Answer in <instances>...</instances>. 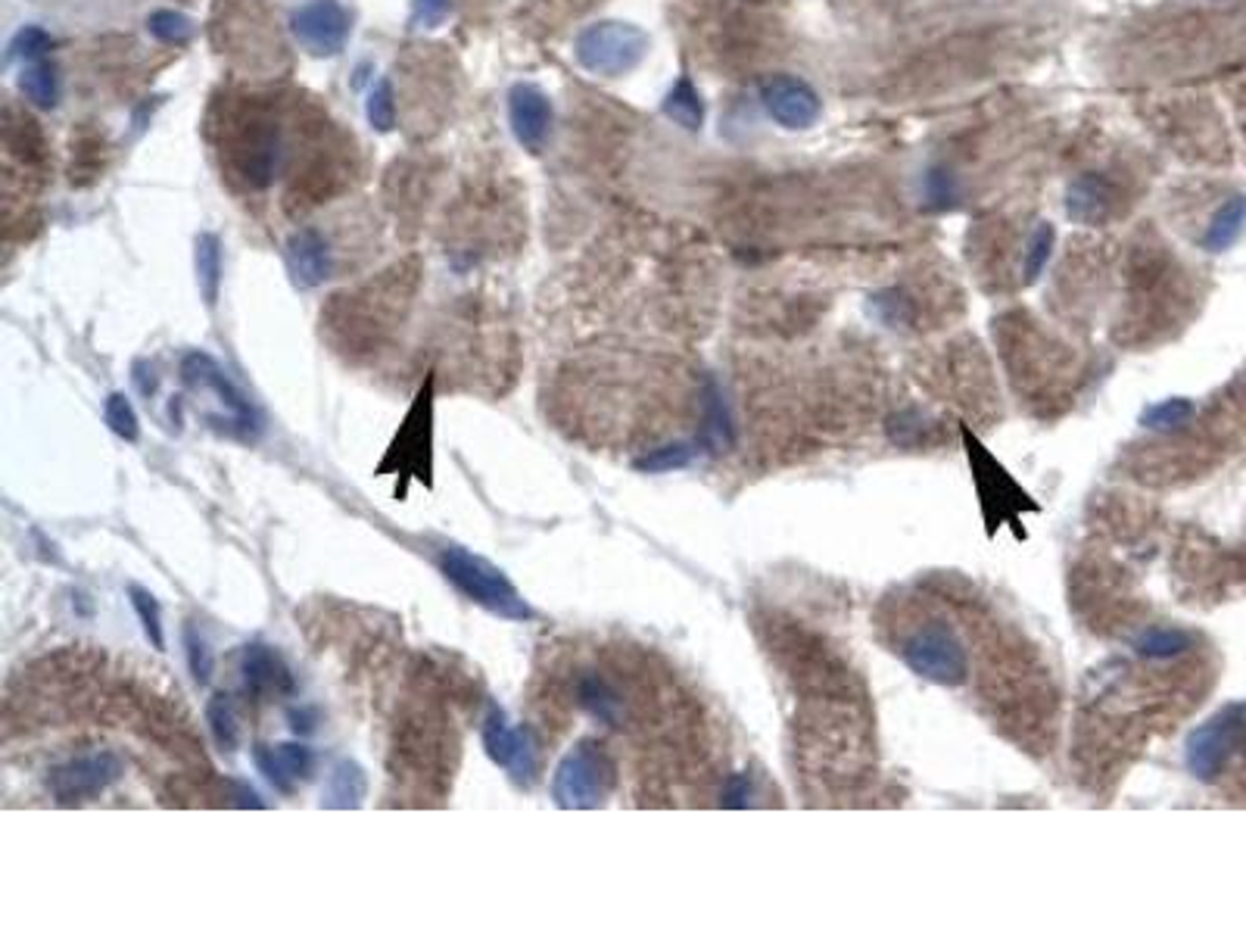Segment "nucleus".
Returning a JSON list of instances; mask_svg holds the SVG:
<instances>
[{
    "mask_svg": "<svg viewBox=\"0 0 1246 935\" xmlns=\"http://www.w3.org/2000/svg\"><path fill=\"white\" fill-rule=\"evenodd\" d=\"M577 702L584 705L586 712L592 714L596 720L608 724V727H620L624 720V702L617 696V689L608 680H601L599 674H589L577 686Z\"/></svg>",
    "mask_w": 1246,
    "mask_h": 935,
    "instance_id": "obj_19",
    "label": "nucleus"
},
{
    "mask_svg": "<svg viewBox=\"0 0 1246 935\" xmlns=\"http://www.w3.org/2000/svg\"><path fill=\"white\" fill-rule=\"evenodd\" d=\"M480 739H484L487 758L496 767L508 770L524 786L534 783V777H537V743H534L530 729L511 727L506 714L499 712V708H492L487 720H484Z\"/></svg>",
    "mask_w": 1246,
    "mask_h": 935,
    "instance_id": "obj_9",
    "label": "nucleus"
},
{
    "mask_svg": "<svg viewBox=\"0 0 1246 935\" xmlns=\"http://www.w3.org/2000/svg\"><path fill=\"white\" fill-rule=\"evenodd\" d=\"M290 720H293L297 733H312L316 729V714L312 712H290Z\"/></svg>",
    "mask_w": 1246,
    "mask_h": 935,
    "instance_id": "obj_40",
    "label": "nucleus"
},
{
    "mask_svg": "<svg viewBox=\"0 0 1246 935\" xmlns=\"http://www.w3.org/2000/svg\"><path fill=\"white\" fill-rule=\"evenodd\" d=\"M701 412H705V428H701L698 444L710 446L714 452L729 449V446H732V415H729L724 390H720V384L717 381H708V387H705Z\"/></svg>",
    "mask_w": 1246,
    "mask_h": 935,
    "instance_id": "obj_17",
    "label": "nucleus"
},
{
    "mask_svg": "<svg viewBox=\"0 0 1246 935\" xmlns=\"http://www.w3.org/2000/svg\"><path fill=\"white\" fill-rule=\"evenodd\" d=\"M1066 212L1078 225H1090V228L1104 225L1109 219V188L1104 185V178L1097 175L1075 178L1066 191Z\"/></svg>",
    "mask_w": 1246,
    "mask_h": 935,
    "instance_id": "obj_16",
    "label": "nucleus"
},
{
    "mask_svg": "<svg viewBox=\"0 0 1246 935\" xmlns=\"http://www.w3.org/2000/svg\"><path fill=\"white\" fill-rule=\"evenodd\" d=\"M873 302H876V312H879V318H883V321H888V325H904L907 302H904V297H900V294L888 290V294H879V297H876Z\"/></svg>",
    "mask_w": 1246,
    "mask_h": 935,
    "instance_id": "obj_37",
    "label": "nucleus"
},
{
    "mask_svg": "<svg viewBox=\"0 0 1246 935\" xmlns=\"http://www.w3.org/2000/svg\"><path fill=\"white\" fill-rule=\"evenodd\" d=\"M122 779V762L112 752H91L72 762L53 767L48 777V789L57 805H81L103 795L112 783Z\"/></svg>",
    "mask_w": 1246,
    "mask_h": 935,
    "instance_id": "obj_8",
    "label": "nucleus"
},
{
    "mask_svg": "<svg viewBox=\"0 0 1246 935\" xmlns=\"http://www.w3.org/2000/svg\"><path fill=\"white\" fill-rule=\"evenodd\" d=\"M134 384H138V390H141V397H153L157 394V371L150 368L147 362H134Z\"/></svg>",
    "mask_w": 1246,
    "mask_h": 935,
    "instance_id": "obj_39",
    "label": "nucleus"
},
{
    "mask_svg": "<svg viewBox=\"0 0 1246 935\" xmlns=\"http://www.w3.org/2000/svg\"><path fill=\"white\" fill-rule=\"evenodd\" d=\"M437 568L465 599L487 608L489 615L506 620H534V608L524 599L521 589L511 584V577L499 565H492L484 555L471 553L465 546H442L437 555Z\"/></svg>",
    "mask_w": 1246,
    "mask_h": 935,
    "instance_id": "obj_2",
    "label": "nucleus"
},
{
    "mask_svg": "<svg viewBox=\"0 0 1246 935\" xmlns=\"http://www.w3.org/2000/svg\"><path fill=\"white\" fill-rule=\"evenodd\" d=\"M1054 243H1057V231H1054V225H1038V231L1031 235V240H1028V253H1026V266H1023V278H1026V285H1035L1038 278H1041V271L1047 269V262H1050V256H1054Z\"/></svg>",
    "mask_w": 1246,
    "mask_h": 935,
    "instance_id": "obj_30",
    "label": "nucleus"
},
{
    "mask_svg": "<svg viewBox=\"0 0 1246 935\" xmlns=\"http://www.w3.org/2000/svg\"><path fill=\"white\" fill-rule=\"evenodd\" d=\"M253 762L278 793H293L297 783L316 774V752L302 743L256 745Z\"/></svg>",
    "mask_w": 1246,
    "mask_h": 935,
    "instance_id": "obj_14",
    "label": "nucleus"
},
{
    "mask_svg": "<svg viewBox=\"0 0 1246 935\" xmlns=\"http://www.w3.org/2000/svg\"><path fill=\"white\" fill-rule=\"evenodd\" d=\"M287 269L300 290L321 287L331 278V247L318 228H300L287 240Z\"/></svg>",
    "mask_w": 1246,
    "mask_h": 935,
    "instance_id": "obj_15",
    "label": "nucleus"
},
{
    "mask_svg": "<svg viewBox=\"0 0 1246 935\" xmlns=\"http://www.w3.org/2000/svg\"><path fill=\"white\" fill-rule=\"evenodd\" d=\"M664 116L674 119L686 131H698V128L705 126V103H701V95H698V88H695L689 76H679L677 84L667 91V97H664Z\"/></svg>",
    "mask_w": 1246,
    "mask_h": 935,
    "instance_id": "obj_21",
    "label": "nucleus"
},
{
    "mask_svg": "<svg viewBox=\"0 0 1246 935\" xmlns=\"http://www.w3.org/2000/svg\"><path fill=\"white\" fill-rule=\"evenodd\" d=\"M193 266H197V285L203 294L206 306L212 309L219 302L221 290V243L216 235H200L197 238V253H193Z\"/></svg>",
    "mask_w": 1246,
    "mask_h": 935,
    "instance_id": "obj_22",
    "label": "nucleus"
},
{
    "mask_svg": "<svg viewBox=\"0 0 1246 935\" xmlns=\"http://www.w3.org/2000/svg\"><path fill=\"white\" fill-rule=\"evenodd\" d=\"M698 446L701 444H667V446H658V449H648L646 456H639V459L632 461V468L642 471V475H667V471H677V468L692 465V459L698 456Z\"/></svg>",
    "mask_w": 1246,
    "mask_h": 935,
    "instance_id": "obj_26",
    "label": "nucleus"
},
{
    "mask_svg": "<svg viewBox=\"0 0 1246 935\" xmlns=\"http://www.w3.org/2000/svg\"><path fill=\"white\" fill-rule=\"evenodd\" d=\"M19 88L41 110H53L60 103V76H57V69L48 60L26 63L22 76H19Z\"/></svg>",
    "mask_w": 1246,
    "mask_h": 935,
    "instance_id": "obj_23",
    "label": "nucleus"
},
{
    "mask_svg": "<svg viewBox=\"0 0 1246 935\" xmlns=\"http://www.w3.org/2000/svg\"><path fill=\"white\" fill-rule=\"evenodd\" d=\"M103 421L126 444H134L141 437V421H138V412H134V406H131V399L126 394H110L107 397V402H103Z\"/></svg>",
    "mask_w": 1246,
    "mask_h": 935,
    "instance_id": "obj_28",
    "label": "nucleus"
},
{
    "mask_svg": "<svg viewBox=\"0 0 1246 935\" xmlns=\"http://www.w3.org/2000/svg\"><path fill=\"white\" fill-rule=\"evenodd\" d=\"M53 48V38H50L44 29H38V26H26V29H19L17 38H13V44H10V57H22V60H44V53Z\"/></svg>",
    "mask_w": 1246,
    "mask_h": 935,
    "instance_id": "obj_34",
    "label": "nucleus"
},
{
    "mask_svg": "<svg viewBox=\"0 0 1246 935\" xmlns=\"http://www.w3.org/2000/svg\"><path fill=\"white\" fill-rule=\"evenodd\" d=\"M290 32L312 57H337L347 48L349 13L340 0H309L290 17Z\"/></svg>",
    "mask_w": 1246,
    "mask_h": 935,
    "instance_id": "obj_10",
    "label": "nucleus"
},
{
    "mask_svg": "<svg viewBox=\"0 0 1246 935\" xmlns=\"http://www.w3.org/2000/svg\"><path fill=\"white\" fill-rule=\"evenodd\" d=\"M760 103H764V110L770 112L774 122L789 128V131L810 128L823 112L817 91L795 76H774V79L764 81L760 84Z\"/></svg>",
    "mask_w": 1246,
    "mask_h": 935,
    "instance_id": "obj_11",
    "label": "nucleus"
},
{
    "mask_svg": "<svg viewBox=\"0 0 1246 935\" xmlns=\"http://www.w3.org/2000/svg\"><path fill=\"white\" fill-rule=\"evenodd\" d=\"M147 29L153 32V38H159L162 44H188L193 26L185 13H175V10H157L147 19Z\"/></svg>",
    "mask_w": 1246,
    "mask_h": 935,
    "instance_id": "obj_32",
    "label": "nucleus"
},
{
    "mask_svg": "<svg viewBox=\"0 0 1246 935\" xmlns=\"http://www.w3.org/2000/svg\"><path fill=\"white\" fill-rule=\"evenodd\" d=\"M365 112H368V122L378 128V131H393L396 97L390 79L375 81V88H371V95H368V103H365Z\"/></svg>",
    "mask_w": 1246,
    "mask_h": 935,
    "instance_id": "obj_31",
    "label": "nucleus"
},
{
    "mask_svg": "<svg viewBox=\"0 0 1246 935\" xmlns=\"http://www.w3.org/2000/svg\"><path fill=\"white\" fill-rule=\"evenodd\" d=\"M240 674H243V686L253 696H290L297 689L293 674L281 658V651L271 649L266 643H247L240 649Z\"/></svg>",
    "mask_w": 1246,
    "mask_h": 935,
    "instance_id": "obj_13",
    "label": "nucleus"
},
{
    "mask_svg": "<svg viewBox=\"0 0 1246 935\" xmlns=\"http://www.w3.org/2000/svg\"><path fill=\"white\" fill-rule=\"evenodd\" d=\"M646 53L648 34L630 22H596L577 38V63L605 79L627 76Z\"/></svg>",
    "mask_w": 1246,
    "mask_h": 935,
    "instance_id": "obj_6",
    "label": "nucleus"
},
{
    "mask_svg": "<svg viewBox=\"0 0 1246 935\" xmlns=\"http://www.w3.org/2000/svg\"><path fill=\"white\" fill-rule=\"evenodd\" d=\"M1190 418H1194V402L1184 397H1172L1156 402V406H1150L1147 412L1140 415V425L1153 430H1175L1187 425Z\"/></svg>",
    "mask_w": 1246,
    "mask_h": 935,
    "instance_id": "obj_29",
    "label": "nucleus"
},
{
    "mask_svg": "<svg viewBox=\"0 0 1246 935\" xmlns=\"http://www.w3.org/2000/svg\"><path fill=\"white\" fill-rule=\"evenodd\" d=\"M1244 727L1246 705H1230V708H1222L1215 717H1209L1187 739V748H1184L1187 770L1197 779H1203V783H1213L1225 770V764H1228L1230 752H1234V745L1240 739Z\"/></svg>",
    "mask_w": 1246,
    "mask_h": 935,
    "instance_id": "obj_7",
    "label": "nucleus"
},
{
    "mask_svg": "<svg viewBox=\"0 0 1246 935\" xmlns=\"http://www.w3.org/2000/svg\"><path fill=\"white\" fill-rule=\"evenodd\" d=\"M900 655L916 677L938 686H960L969 674V655L945 620L919 624L914 634H907Z\"/></svg>",
    "mask_w": 1246,
    "mask_h": 935,
    "instance_id": "obj_4",
    "label": "nucleus"
},
{
    "mask_svg": "<svg viewBox=\"0 0 1246 935\" xmlns=\"http://www.w3.org/2000/svg\"><path fill=\"white\" fill-rule=\"evenodd\" d=\"M449 10H452L449 0H415L411 3V26L415 29H437L446 22Z\"/></svg>",
    "mask_w": 1246,
    "mask_h": 935,
    "instance_id": "obj_35",
    "label": "nucleus"
},
{
    "mask_svg": "<svg viewBox=\"0 0 1246 935\" xmlns=\"http://www.w3.org/2000/svg\"><path fill=\"white\" fill-rule=\"evenodd\" d=\"M615 786V764L601 745L580 743L555 767L552 798L561 810L599 808Z\"/></svg>",
    "mask_w": 1246,
    "mask_h": 935,
    "instance_id": "obj_3",
    "label": "nucleus"
},
{
    "mask_svg": "<svg viewBox=\"0 0 1246 935\" xmlns=\"http://www.w3.org/2000/svg\"><path fill=\"white\" fill-rule=\"evenodd\" d=\"M437 397H433V371L427 375L425 384L418 387V394L411 399L409 412L402 418V425L393 434L390 446L383 449V459L378 461L375 475L399 477V487H396V499H402L409 490V480L425 484L427 490L433 487V437H437Z\"/></svg>",
    "mask_w": 1246,
    "mask_h": 935,
    "instance_id": "obj_1",
    "label": "nucleus"
},
{
    "mask_svg": "<svg viewBox=\"0 0 1246 935\" xmlns=\"http://www.w3.org/2000/svg\"><path fill=\"white\" fill-rule=\"evenodd\" d=\"M1244 225H1246V197L1244 193H1237V197L1225 200V203L1218 207V212L1213 216V222H1209L1206 235H1203V250H1209V253H1225L1230 243L1240 238Z\"/></svg>",
    "mask_w": 1246,
    "mask_h": 935,
    "instance_id": "obj_18",
    "label": "nucleus"
},
{
    "mask_svg": "<svg viewBox=\"0 0 1246 935\" xmlns=\"http://www.w3.org/2000/svg\"><path fill=\"white\" fill-rule=\"evenodd\" d=\"M178 371H181V381L190 394L209 397V402L216 406V412H219L216 425H225L237 434H250L256 428L253 402L240 394V387L228 378V371L209 352H200V349L188 352L181 359Z\"/></svg>",
    "mask_w": 1246,
    "mask_h": 935,
    "instance_id": "obj_5",
    "label": "nucleus"
},
{
    "mask_svg": "<svg viewBox=\"0 0 1246 935\" xmlns=\"http://www.w3.org/2000/svg\"><path fill=\"white\" fill-rule=\"evenodd\" d=\"M206 724H209V733H212V739H216L221 752H237L240 727H237L235 705H231V698L225 696V693H216V696L206 702Z\"/></svg>",
    "mask_w": 1246,
    "mask_h": 935,
    "instance_id": "obj_25",
    "label": "nucleus"
},
{
    "mask_svg": "<svg viewBox=\"0 0 1246 935\" xmlns=\"http://www.w3.org/2000/svg\"><path fill=\"white\" fill-rule=\"evenodd\" d=\"M368 793V779L365 770L356 762H340L333 764L331 777H328V793H325V805L337 810L359 808Z\"/></svg>",
    "mask_w": 1246,
    "mask_h": 935,
    "instance_id": "obj_20",
    "label": "nucleus"
},
{
    "mask_svg": "<svg viewBox=\"0 0 1246 935\" xmlns=\"http://www.w3.org/2000/svg\"><path fill=\"white\" fill-rule=\"evenodd\" d=\"M926 197L931 203H950L954 200V185H950V175L931 172L926 178Z\"/></svg>",
    "mask_w": 1246,
    "mask_h": 935,
    "instance_id": "obj_38",
    "label": "nucleus"
},
{
    "mask_svg": "<svg viewBox=\"0 0 1246 935\" xmlns=\"http://www.w3.org/2000/svg\"><path fill=\"white\" fill-rule=\"evenodd\" d=\"M508 119L524 150L539 153L552 128V103L534 84H515L508 95Z\"/></svg>",
    "mask_w": 1246,
    "mask_h": 935,
    "instance_id": "obj_12",
    "label": "nucleus"
},
{
    "mask_svg": "<svg viewBox=\"0 0 1246 935\" xmlns=\"http://www.w3.org/2000/svg\"><path fill=\"white\" fill-rule=\"evenodd\" d=\"M185 651H188L190 677L200 683V686H206V683H209V677H212V667H216V662H212V649H209V643H206L203 636L197 634L193 627H185Z\"/></svg>",
    "mask_w": 1246,
    "mask_h": 935,
    "instance_id": "obj_33",
    "label": "nucleus"
},
{
    "mask_svg": "<svg viewBox=\"0 0 1246 935\" xmlns=\"http://www.w3.org/2000/svg\"><path fill=\"white\" fill-rule=\"evenodd\" d=\"M748 802H751V777L748 774H732V777L726 779L724 786V808H748Z\"/></svg>",
    "mask_w": 1246,
    "mask_h": 935,
    "instance_id": "obj_36",
    "label": "nucleus"
},
{
    "mask_svg": "<svg viewBox=\"0 0 1246 935\" xmlns=\"http://www.w3.org/2000/svg\"><path fill=\"white\" fill-rule=\"evenodd\" d=\"M1190 646H1194V636L1184 634V630H1172V627H1153V630H1144V634L1135 639L1137 655L1153 658V662L1175 658V655H1182V651H1187Z\"/></svg>",
    "mask_w": 1246,
    "mask_h": 935,
    "instance_id": "obj_24",
    "label": "nucleus"
},
{
    "mask_svg": "<svg viewBox=\"0 0 1246 935\" xmlns=\"http://www.w3.org/2000/svg\"><path fill=\"white\" fill-rule=\"evenodd\" d=\"M128 599H131V608H134V615L141 618V627L143 634H147V639H150V646L157 651L166 649V630H162V608H159V599L150 593V589L138 587V584H131L128 587Z\"/></svg>",
    "mask_w": 1246,
    "mask_h": 935,
    "instance_id": "obj_27",
    "label": "nucleus"
}]
</instances>
